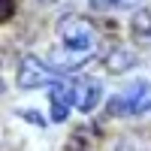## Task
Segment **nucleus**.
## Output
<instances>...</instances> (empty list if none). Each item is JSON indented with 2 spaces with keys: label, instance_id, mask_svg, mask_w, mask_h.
<instances>
[{
  "label": "nucleus",
  "instance_id": "1",
  "mask_svg": "<svg viewBox=\"0 0 151 151\" xmlns=\"http://www.w3.org/2000/svg\"><path fill=\"white\" fill-rule=\"evenodd\" d=\"M58 36H60V55H58V73H70L85 67V60L97 55L100 48V30L94 27V21H88L82 15H64L58 21Z\"/></svg>",
  "mask_w": 151,
  "mask_h": 151
},
{
  "label": "nucleus",
  "instance_id": "12",
  "mask_svg": "<svg viewBox=\"0 0 151 151\" xmlns=\"http://www.w3.org/2000/svg\"><path fill=\"white\" fill-rule=\"evenodd\" d=\"M42 3H58V0H42Z\"/></svg>",
  "mask_w": 151,
  "mask_h": 151
},
{
  "label": "nucleus",
  "instance_id": "2",
  "mask_svg": "<svg viewBox=\"0 0 151 151\" xmlns=\"http://www.w3.org/2000/svg\"><path fill=\"white\" fill-rule=\"evenodd\" d=\"M106 112H109L112 118L151 112V85H148V82H133V85H127L121 94H115V97L109 100Z\"/></svg>",
  "mask_w": 151,
  "mask_h": 151
},
{
  "label": "nucleus",
  "instance_id": "5",
  "mask_svg": "<svg viewBox=\"0 0 151 151\" xmlns=\"http://www.w3.org/2000/svg\"><path fill=\"white\" fill-rule=\"evenodd\" d=\"M73 94H76V106H79L82 112H91L97 103H100V82L94 79H79V82H73Z\"/></svg>",
  "mask_w": 151,
  "mask_h": 151
},
{
  "label": "nucleus",
  "instance_id": "9",
  "mask_svg": "<svg viewBox=\"0 0 151 151\" xmlns=\"http://www.w3.org/2000/svg\"><path fill=\"white\" fill-rule=\"evenodd\" d=\"M139 0H91V9H130Z\"/></svg>",
  "mask_w": 151,
  "mask_h": 151
},
{
  "label": "nucleus",
  "instance_id": "10",
  "mask_svg": "<svg viewBox=\"0 0 151 151\" xmlns=\"http://www.w3.org/2000/svg\"><path fill=\"white\" fill-rule=\"evenodd\" d=\"M67 151H88V130H85V127H79V130H76V136L70 139Z\"/></svg>",
  "mask_w": 151,
  "mask_h": 151
},
{
  "label": "nucleus",
  "instance_id": "7",
  "mask_svg": "<svg viewBox=\"0 0 151 151\" xmlns=\"http://www.w3.org/2000/svg\"><path fill=\"white\" fill-rule=\"evenodd\" d=\"M115 151H151V136L148 133H127Z\"/></svg>",
  "mask_w": 151,
  "mask_h": 151
},
{
  "label": "nucleus",
  "instance_id": "4",
  "mask_svg": "<svg viewBox=\"0 0 151 151\" xmlns=\"http://www.w3.org/2000/svg\"><path fill=\"white\" fill-rule=\"evenodd\" d=\"M48 100H52V118H55V121H67L70 106H76L73 85H67V82H55L52 91H48Z\"/></svg>",
  "mask_w": 151,
  "mask_h": 151
},
{
  "label": "nucleus",
  "instance_id": "6",
  "mask_svg": "<svg viewBox=\"0 0 151 151\" xmlns=\"http://www.w3.org/2000/svg\"><path fill=\"white\" fill-rule=\"evenodd\" d=\"M133 36H136L139 42L151 45V6H148V9H142L139 15L133 18Z\"/></svg>",
  "mask_w": 151,
  "mask_h": 151
},
{
  "label": "nucleus",
  "instance_id": "11",
  "mask_svg": "<svg viewBox=\"0 0 151 151\" xmlns=\"http://www.w3.org/2000/svg\"><path fill=\"white\" fill-rule=\"evenodd\" d=\"M15 6H18V0H3V21H9L15 15Z\"/></svg>",
  "mask_w": 151,
  "mask_h": 151
},
{
  "label": "nucleus",
  "instance_id": "3",
  "mask_svg": "<svg viewBox=\"0 0 151 151\" xmlns=\"http://www.w3.org/2000/svg\"><path fill=\"white\" fill-rule=\"evenodd\" d=\"M48 82H58V73L52 67H45L40 64L36 58H24L21 60V67H18V88H24V91H33V88H40V85H48Z\"/></svg>",
  "mask_w": 151,
  "mask_h": 151
},
{
  "label": "nucleus",
  "instance_id": "8",
  "mask_svg": "<svg viewBox=\"0 0 151 151\" xmlns=\"http://www.w3.org/2000/svg\"><path fill=\"white\" fill-rule=\"evenodd\" d=\"M130 67H133V55L124 52V48H115V52L106 55V70L109 73H124V70H130Z\"/></svg>",
  "mask_w": 151,
  "mask_h": 151
}]
</instances>
